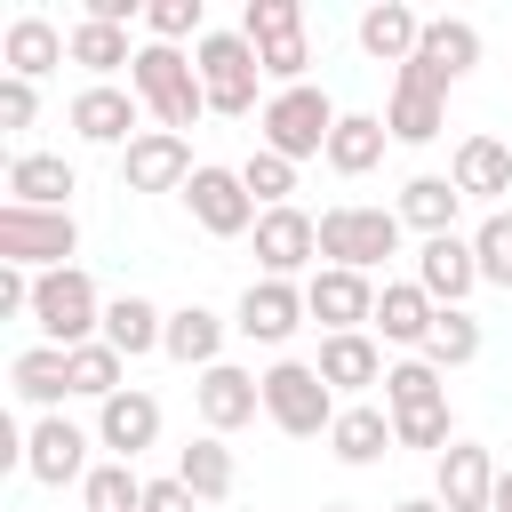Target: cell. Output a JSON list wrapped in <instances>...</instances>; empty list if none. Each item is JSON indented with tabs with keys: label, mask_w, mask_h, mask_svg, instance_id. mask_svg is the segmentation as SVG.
<instances>
[{
	"label": "cell",
	"mask_w": 512,
	"mask_h": 512,
	"mask_svg": "<svg viewBox=\"0 0 512 512\" xmlns=\"http://www.w3.org/2000/svg\"><path fill=\"white\" fill-rule=\"evenodd\" d=\"M336 104L304 80V88H280L264 112H256V128H264V152H280V160H312V152H328V136H336Z\"/></svg>",
	"instance_id": "cell-5"
},
{
	"label": "cell",
	"mask_w": 512,
	"mask_h": 512,
	"mask_svg": "<svg viewBox=\"0 0 512 512\" xmlns=\"http://www.w3.org/2000/svg\"><path fill=\"white\" fill-rule=\"evenodd\" d=\"M96 440H104L120 464H136V456L160 440V400H152V392H136V384H128V392H112V400L96 408Z\"/></svg>",
	"instance_id": "cell-18"
},
{
	"label": "cell",
	"mask_w": 512,
	"mask_h": 512,
	"mask_svg": "<svg viewBox=\"0 0 512 512\" xmlns=\"http://www.w3.org/2000/svg\"><path fill=\"white\" fill-rule=\"evenodd\" d=\"M192 400H200V424L224 440V432H240V424H256V408H264V376H248V368H232V360H216V368H200V384H192Z\"/></svg>",
	"instance_id": "cell-13"
},
{
	"label": "cell",
	"mask_w": 512,
	"mask_h": 512,
	"mask_svg": "<svg viewBox=\"0 0 512 512\" xmlns=\"http://www.w3.org/2000/svg\"><path fill=\"white\" fill-rule=\"evenodd\" d=\"M24 472L40 480V488H80L96 464H88V432L80 424H64V416H40L32 432H24Z\"/></svg>",
	"instance_id": "cell-11"
},
{
	"label": "cell",
	"mask_w": 512,
	"mask_h": 512,
	"mask_svg": "<svg viewBox=\"0 0 512 512\" xmlns=\"http://www.w3.org/2000/svg\"><path fill=\"white\" fill-rule=\"evenodd\" d=\"M80 504L88 512H144V480H136V464H96L88 480H80Z\"/></svg>",
	"instance_id": "cell-37"
},
{
	"label": "cell",
	"mask_w": 512,
	"mask_h": 512,
	"mask_svg": "<svg viewBox=\"0 0 512 512\" xmlns=\"http://www.w3.org/2000/svg\"><path fill=\"white\" fill-rule=\"evenodd\" d=\"M448 184H456L464 200H496V192H512V144H504V136H464Z\"/></svg>",
	"instance_id": "cell-22"
},
{
	"label": "cell",
	"mask_w": 512,
	"mask_h": 512,
	"mask_svg": "<svg viewBox=\"0 0 512 512\" xmlns=\"http://www.w3.org/2000/svg\"><path fill=\"white\" fill-rule=\"evenodd\" d=\"M488 512H512V464L496 472V504H488Z\"/></svg>",
	"instance_id": "cell-49"
},
{
	"label": "cell",
	"mask_w": 512,
	"mask_h": 512,
	"mask_svg": "<svg viewBox=\"0 0 512 512\" xmlns=\"http://www.w3.org/2000/svg\"><path fill=\"white\" fill-rule=\"evenodd\" d=\"M384 128H392V144H432V136L448 128V96H432V88H408V80H392Z\"/></svg>",
	"instance_id": "cell-30"
},
{
	"label": "cell",
	"mask_w": 512,
	"mask_h": 512,
	"mask_svg": "<svg viewBox=\"0 0 512 512\" xmlns=\"http://www.w3.org/2000/svg\"><path fill=\"white\" fill-rule=\"evenodd\" d=\"M0 56H8L16 80H40V72H56V64L72 56V32H56L48 16H16L8 40H0Z\"/></svg>",
	"instance_id": "cell-24"
},
{
	"label": "cell",
	"mask_w": 512,
	"mask_h": 512,
	"mask_svg": "<svg viewBox=\"0 0 512 512\" xmlns=\"http://www.w3.org/2000/svg\"><path fill=\"white\" fill-rule=\"evenodd\" d=\"M432 496H440L448 512H488V504H496V464H488V448L456 440V448L440 456V472H432Z\"/></svg>",
	"instance_id": "cell-19"
},
{
	"label": "cell",
	"mask_w": 512,
	"mask_h": 512,
	"mask_svg": "<svg viewBox=\"0 0 512 512\" xmlns=\"http://www.w3.org/2000/svg\"><path fill=\"white\" fill-rule=\"evenodd\" d=\"M120 184H128V192H184V184H192V144L168 136V128H144V136L120 152Z\"/></svg>",
	"instance_id": "cell-15"
},
{
	"label": "cell",
	"mask_w": 512,
	"mask_h": 512,
	"mask_svg": "<svg viewBox=\"0 0 512 512\" xmlns=\"http://www.w3.org/2000/svg\"><path fill=\"white\" fill-rule=\"evenodd\" d=\"M136 112H144V104H136V88L88 80V88L72 96V136H80V144H120V152H128V144L144 136V128H136Z\"/></svg>",
	"instance_id": "cell-14"
},
{
	"label": "cell",
	"mask_w": 512,
	"mask_h": 512,
	"mask_svg": "<svg viewBox=\"0 0 512 512\" xmlns=\"http://www.w3.org/2000/svg\"><path fill=\"white\" fill-rule=\"evenodd\" d=\"M424 360H432V368H472V360H480V320H472L464 304L440 312L432 336H424Z\"/></svg>",
	"instance_id": "cell-35"
},
{
	"label": "cell",
	"mask_w": 512,
	"mask_h": 512,
	"mask_svg": "<svg viewBox=\"0 0 512 512\" xmlns=\"http://www.w3.org/2000/svg\"><path fill=\"white\" fill-rule=\"evenodd\" d=\"M472 256H480V280H488V288H512V208L480 216V232H472Z\"/></svg>",
	"instance_id": "cell-41"
},
{
	"label": "cell",
	"mask_w": 512,
	"mask_h": 512,
	"mask_svg": "<svg viewBox=\"0 0 512 512\" xmlns=\"http://www.w3.org/2000/svg\"><path fill=\"white\" fill-rule=\"evenodd\" d=\"M32 280H40V272H24V264H0V320L32 312Z\"/></svg>",
	"instance_id": "cell-46"
},
{
	"label": "cell",
	"mask_w": 512,
	"mask_h": 512,
	"mask_svg": "<svg viewBox=\"0 0 512 512\" xmlns=\"http://www.w3.org/2000/svg\"><path fill=\"white\" fill-rule=\"evenodd\" d=\"M120 368H128V360H120V352H112V344L96 336V344H80V352H72V392L104 408L112 392H128V384H120Z\"/></svg>",
	"instance_id": "cell-39"
},
{
	"label": "cell",
	"mask_w": 512,
	"mask_h": 512,
	"mask_svg": "<svg viewBox=\"0 0 512 512\" xmlns=\"http://www.w3.org/2000/svg\"><path fill=\"white\" fill-rule=\"evenodd\" d=\"M384 136H392V128H384L376 112H344L336 136H328V168H336V176H368V168L384 160Z\"/></svg>",
	"instance_id": "cell-32"
},
{
	"label": "cell",
	"mask_w": 512,
	"mask_h": 512,
	"mask_svg": "<svg viewBox=\"0 0 512 512\" xmlns=\"http://www.w3.org/2000/svg\"><path fill=\"white\" fill-rule=\"evenodd\" d=\"M240 184H248V200L256 208H288V192H296V160H280V152H248V168H240Z\"/></svg>",
	"instance_id": "cell-40"
},
{
	"label": "cell",
	"mask_w": 512,
	"mask_h": 512,
	"mask_svg": "<svg viewBox=\"0 0 512 512\" xmlns=\"http://www.w3.org/2000/svg\"><path fill=\"white\" fill-rule=\"evenodd\" d=\"M144 512H200V496L168 472V480H144Z\"/></svg>",
	"instance_id": "cell-47"
},
{
	"label": "cell",
	"mask_w": 512,
	"mask_h": 512,
	"mask_svg": "<svg viewBox=\"0 0 512 512\" xmlns=\"http://www.w3.org/2000/svg\"><path fill=\"white\" fill-rule=\"evenodd\" d=\"M264 416H272L288 440H328V424H336L344 408H336V392L320 384L312 360H272V368H264Z\"/></svg>",
	"instance_id": "cell-3"
},
{
	"label": "cell",
	"mask_w": 512,
	"mask_h": 512,
	"mask_svg": "<svg viewBox=\"0 0 512 512\" xmlns=\"http://www.w3.org/2000/svg\"><path fill=\"white\" fill-rule=\"evenodd\" d=\"M176 480H184L200 504H224L240 472H232V448H224L216 432H200V440H184V448H176Z\"/></svg>",
	"instance_id": "cell-29"
},
{
	"label": "cell",
	"mask_w": 512,
	"mask_h": 512,
	"mask_svg": "<svg viewBox=\"0 0 512 512\" xmlns=\"http://www.w3.org/2000/svg\"><path fill=\"white\" fill-rule=\"evenodd\" d=\"M192 72H200V88H208V112H224V120H248V112H256L264 64H256V48H248L240 32H208V40L192 48Z\"/></svg>",
	"instance_id": "cell-7"
},
{
	"label": "cell",
	"mask_w": 512,
	"mask_h": 512,
	"mask_svg": "<svg viewBox=\"0 0 512 512\" xmlns=\"http://www.w3.org/2000/svg\"><path fill=\"white\" fill-rule=\"evenodd\" d=\"M416 288H424L440 312H456V304L480 288V256H472V240H464V232L424 240V248H416Z\"/></svg>",
	"instance_id": "cell-16"
},
{
	"label": "cell",
	"mask_w": 512,
	"mask_h": 512,
	"mask_svg": "<svg viewBox=\"0 0 512 512\" xmlns=\"http://www.w3.org/2000/svg\"><path fill=\"white\" fill-rule=\"evenodd\" d=\"M32 328H40L48 344H64V352L96 344V336H104V296H96V280H88L80 264L40 272V280H32Z\"/></svg>",
	"instance_id": "cell-2"
},
{
	"label": "cell",
	"mask_w": 512,
	"mask_h": 512,
	"mask_svg": "<svg viewBox=\"0 0 512 512\" xmlns=\"http://www.w3.org/2000/svg\"><path fill=\"white\" fill-rule=\"evenodd\" d=\"M456 208H464V192H456L448 176H408V184H400V224H416L424 240L456 232Z\"/></svg>",
	"instance_id": "cell-31"
},
{
	"label": "cell",
	"mask_w": 512,
	"mask_h": 512,
	"mask_svg": "<svg viewBox=\"0 0 512 512\" xmlns=\"http://www.w3.org/2000/svg\"><path fill=\"white\" fill-rule=\"evenodd\" d=\"M312 256H320V216H304V208H264L256 216V264H264V280H296Z\"/></svg>",
	"instance_id": "cell-12"
},
{
	"label": "cell",
	"mask_w": 512,
	"mask_h": 512,
	"mask_svg": "<svg viewBox=\"0 0 512 512\" xmlns=\"http://www.w3.org/2000/svg\"><path fill=\"white\" fill-rule=\"evenodd\" d=\"M80 256V224L72 208H0V264H24V272H64Z\"/></svg>",
	"instance_id": "cell-4"
},
{
	"label": "cell",
	"mask_w": 512,
	"mask_h": 512,
	"mask_svg": "<svg viewBox=\"0 0 512 512\" xmlns=\"http://www.w3.org/2000/svg\"><path fill=\"white\" fill-rule=\"evenodd\" d=\"M240 40H248V48L304 40V8H296V0H248V8H240Z\"/></svg>",
	"instance_id": "cell-38"
},
{
	"label": "cell",
	"mask_w": 512,
	"mask_h": 512,
	"mask_svg": "<svg viewBox=\"0 0 512 512\" xmlns=\"http://www.w3.org/2000/svg\"><path fill=\"white\" fill-rule=\"evenodd\" d=\"M392 512H448V504H440V496H400Z\"/></svg>",
	"instance_id": "cell-48"
},
{
	"label": "cell",
	"mask_w": 512,
	"mask_h": 512,
	"mask_svg": "<svg viewBox=\"0 0 512 512\" xmlns=\"http://www.w3.org/2000/svg\"><path fill=\"white\" fill-rule=\"evenodd\" d=\"M384 448H400V432H392V408H368V400H352V408L328 424V456H336V464H376Z\"/></svg>",
	"instance_id": "cell-23"
},
{
	"label": "cell",
	"mask_w": 512,
	"mask_h": 512,
	"mask_svg": "<svg viewBox=\"0 0 512 512\" xmlns=\"http://www.w3.org/2000/svg\"><path fill=\"white\" fill-rule=\"evenodd\" d=\"M320 384L328 392H368V384H384V352H376V336L368 328H352V336H320Z\"/></svg>",
	"instance_id": "cell-21"
},
{
	"label": "cell",
	"mask_w": 512,
	"mask_h": 512,
	"mask_svg": "<svg viewBox=\"0 0 512 512\" xmlns=\"http://www.w3.org/2000/svg\"><path fill=\"white\" fill-rule=\"evenodd\" d=\"M104 344H112L120 360H144V352L168 344V312L144 304V296H112V304H104Z\"/></svg>",
	"instance_id": "cell-26"
},
{
	"label": "cell",
	"mask_w": 512,
	"mask_h": 512,
	"mask_svg": "<svg viewBox=\"0 0 512 512\" xmlns=\"http://www.w3.org/2000/svg\"><path fill=\"white\" fill-rule=\"evenodd\" d=\"M168 360H184V368H216V352H224V320L208 312V304H184V312H168V344H160Z\"/></svg>",
	"instance_id": "cell-33"
},
{
	"label": "cell",
	"mask_w": 512,
	"mask_h": 512,
	"mask_svg": "<svg viewBox=\"0 0 512 512\" xmlns=\"http://www.w3.org/2000/svg\"><path fill=\"white\" fill-rule=\"evenodd\" d=\"M72 192H80V176H72L64 152H16L8 160V200L16 208H72Z\"/></svg>",
	"instance_id": "cell-20"
},
{
	"label": "cell",
	"mask_w": 512,
	"mask_h": 512,
	"mask_svg": "<svg viewBox=\"0 0 512 512\" xmlns=\"http://www.w3.org/2000/svg\"><path fill=\"white\" fill-rule=\"evenodd\" d=\"M320 256L344 272H376L384 256H400V208H320Z\"/></svg>",
	"instance_id": "cell-6"
},
{
	"label": "cell",
	"mask_w": 512,
	"mask_h": 512,
	"mask_svg": "<svg viewBox=\"0 0 512 512\" xmlns=\"http://www.w3.org/2000/svg\"><path fill=\"white\" fill-rule=\"evenodd\" d=\"M144 24H152V40H160V48H176V40H192V48H200V40H208V32H200V0H152V8H144Z\"/></svg>",
	"instance_id": "cell-42"
},
{
	"label": "cell",
	"mask_w": 512,
	"mask_h": 512,
	"mask_svg": "<svg viewBox=\"0 0 512 512\" xmlns=\"http://www.w3.org/2000/svg\"><path fill=\"white\" fill-rule=\"evenodd\" d=\"M328 512H360V504H328Z\"/></svg>",
	"instance_id": "cell-50"
},
{
	"label": "cell",
	"mask_w": 512,
	"mask_h": 512,
	"mask_svg": "<svg viewBox=\"0 0 512 512\" xmlns=\"http://www.w3.org/2000/svg\"><path fill=\"white\" fill-rule=\"evenodd\" d=\"M448 392H440V368L432 360H400V368H384V408L392 416H416V408H440Z\"/></svg>",
	"instance_id": "cell-36"
},
{
	"label": "cell",
	"mask_w": 512,
	"mask_h": 512,
	"mask_svg": "<svg viewBox=\"0 0 512 512\" xmlns=\"http://www.w3.org/2000/svg\"><path fill=\"white\" fill-rule=\"evenodd\" d=\"M128 88H136V104L168 128V136H184L200 112H208V88H200V72H192V56L184 48H136V64H128Z\"/></svg>",
	"instance_id": "cell-1"
},
{
	"label": "cell",
	"mask_w": 512,
	"mask_h": 512,
	"mask_svg": "<svg viewBox=\"0 0 512 512\" xmlns=\"http://www.w3.org/2000/svg\"><path fill=\"white\" fill-rule=\"evenodd\" d=\"M184 208H192V224L200 232H216V240H240V232H256V200H248V184H240V168H192V184H184Z\"/></svg>",
	"instance_id": "cell-9"
},
{
	"label": "cell",
	"mask_w": 512,
	"mask_h": 512,
	"mask_svg": "<svg viewBox=\"0 0 512 512\" xmlns=\"http://www.w3.org/2000/svg\"><path fill=\"white\" fill-rule=\"evenodd\" d=\"M304 320H312V312H304V288H296V280H248L232 328H240L248 344H288Z\"/></svg>",
	"instance_id": "cell-17"
},
{
	"label": "cell",
	"mask_w": 512,
	"mask_h": 512,
	"mask_svg": "<svg viewBox=\"0 0 512 512\" xmlns=\"http://www.w3.org/2000/svg\"><path fill=\"white\" fill-rule=\"evenodd\" d=\"M416 40H424V16H416V8H400V0H376V8L360 16V48H368L376 64H408V56H416Z\"/></svg>",
	"instance_id": "cell-27"
},
{
	"label": "cell",
	"mask_w": 512,
	"mask_h": 512,
	"mask_svg": "<svg viewBox=\"0 0 512 512\" xmlns=\"http://www.w3.org/2000/svg\"><path fill=\"white\" fill-rule=\"evenodd\" d=\"M392 432H400V448H432V456L456 448V440H448V400H440V408H416V416H392Z\"/></svg>",
	"instance_id": "cell-43"
},
{
	"label": "cell",
	"mask_w": 512,
	"mask_h": 512,
	"mask_svg": "<svg viewBox=\"0 0 512 512\" xmlns=\"http://www.w3.org/2000/svg\"><path fill=\"white\" fill-rule=\"evenodd\" d=\"M432 320H440V304H432L416 280H384V288H376V328H384V344H416V352H424Z\"/></svg>",
	"instance_id": "cell-25"
},
{
	"label": "cell",
	"mask_w": 512,
	"mask_h": 512,
	"mask_svg": "<svg viewBox=\"0 0 512 512\" xmlns=\"http://www.w3.org/2000/svg\"><path fill=\"white\" fill-rule=\"evenodd\" d=\"M304 312H312L328 336H352V328L376 320V280H368V272H344V264H320V272L304 280Z\"/></svg>",
	"instance_id": "cell-10"
},
{
	"label": "cell",
	"mask_w": 512,
	"mask_h": 512,
	"mask_svg": "<svg viewBox=\"0 0 512 512\" xmlns=\"http://www.w3.org/2000/svg\"><path fill=\"white\" fill-rule=\"evenodd\" d=\"M8 384H16V400H32V408H56V400L72 392V352H64V344H32V352H16Z\"/></svg>",
	"instance_id": "cell-28"
},
{
	"label": "cell",
	"mask_w": 512,
	"mask_h": 512,
	"mask_svg": "<svg viewBox=\"0 0 512 512\" xmlns=\"http://www.w3.org/2000/svg\"><path fill=\"white\" fill-rule=\"evenodd\" d=\"M32 112H40V96H32V80H0V128H32Z\"/></svg>",
	"instance_id": "cell-45"
},
{
	"label": "cell",
	"mask_w": 512,
	"mask_h": 512,
	"mask_svg": "<svg viewBox=\"0 0 512 512\" xmlns=\"http://www.w3.org/2000/svg\"><path fill=\"white\" fill-rule=\"evenodd\" d=\"M472 64H480V32H472L464 16H424V40H416V56L400 64V80L448 96V80H464Z\"/></svg>",
	"instance_id": "cell-8"
},
{
	"label": "cell",
	"mask_w": 512,
	"mask_h": 512,
	"mask_svg": "<svg viewBox=\"0 0 512 512\" xmlns=\"http://www.w3.org/2000/svg\"><path fill=\"white\" fill-rule=\"evenodd\" d=\"M256 64H264V80H280V88H304L312 40H280V48H256Z\"/></svg>",
	"instance_id": "cell-44"
},
{
	"label": "cell",
	"mask_w": 512,
	"mask_h": 512,
	"mask_svg": "<svg viewBox=\"0 0 512 512\" xmlns=\"http://www.w3.org/2000/svg\"><path fill=\"white\" fill-rule=\"evenodd\" d=\"M72 64H88L96 80H112L120 64H136V48H128V32H120V24H96V16H80V24H72Z\"/></svg>",
	"instance_id": "cell-34"
}]
</instances>
